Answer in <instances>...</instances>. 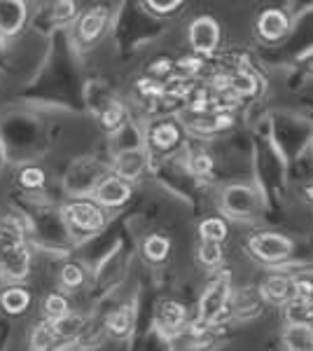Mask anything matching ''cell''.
I'll return each mask as SVG.
<instances>
[{"mask_svg": "<svg viewBox=\"0 0 313 351\" xmlns=\"http://www.w3.org/2000/svg\"><path fill=\"white\" fill-rule=\"evenodd\" d=\"M229 300H231V281H229V274L222 271V274L213 276V281H210L206 286V291L201 293L197 319L192 321V324H187L192 335H201L208 328L218 326L222 321V316L227 314Z\"/></svg>", "mask_w": 313, "mask_h": 351, "instance_id": "1", "label": "cell"}, {"mask_svg": "<svg viewBox=\"0 0 313 351\" xmlns=\"http://www.w3.org/2000/svg\"><path fill=\"white\" fill-rule=\"evenodd\" d=\"M31 269V253L21 241L19 232H0V276L8 281H21Z\"/></svg>", "mask_w": 313, "mask_h": 351, "instance_id": "2", "label": "cell"}, {"mask_svg": "<svg viewBox=\"0 0 313 351\" xmlns=\"http://www.w3.org/2000/svg\"><path fill=\"white\" fill-rule=\"evenodd\" d=\"M64 223L77 234H96L105 228V208L89 199H73L61 208Z\"/></svg>", "mask_w": 313, "mask_h": 351, "instance_id": "3", "label": "cell"}, {"mask_svg": "<svg viewBox=\"0 0 313 351\" xmlns=\"http://www.w3.org/2000/svg\"><path fill=\"white\" fill-rule=\"evenodd\" d=\"M248 253L253 258H258L264 265H283L286 260L292 256L295 243L288 239L286 234H278V232H260L253 234L246 243Z\"/></svg>", "mask_w": 313, "mask_h": 351, "instance_id": "4", "label": "cell"}, {"mask_svg": "<svg viewBox=\"0 0 313 351\" xmlns=\"http://www.w3.org/2000/svg\"><path fill=\"white\" fill-rule=\"evenodd\" d=\"M222 211L234 220H250L262 211L260 192L250 185H229L222 192Z\"/></svg>", "mask_w": 313, "mask_h": 351, "instance_id": "5", "label": "cell"}, {"mask_svg": "<svg viewBox=\"0 0 313 351\" xmlns=\"http://www.w3.org/2000/svg\"><path fill=\"white\" fill-rule=\"evenodd\" d=\"M187 43H190L192 52L199 56H213L222 45V31L218 19H213L210 14H201L197 19L190 21L187 28Z\"/></svg>", "mask_w": 313, "mask_h": 351, "instance_id": "6", "label": "cell"}, {"mask_svg": "<svg viewBox=\"0 0 313 351\" xmlns=\"http://www.w3.org/2000/svg\"><path fill=\"white\" fill-rule=\"evenodd\" d=\"M94 202L101 204L103 208H119L131 199V183L124 178H119L117 173L105 176L92 190Z\"/></svg>", "mask_w": 313, "mask_h": 351, "instance_id": "7", "label": "cell"}, {"mask_svg": "<svg viewBox=\"0 0 313 351\" xmlns=\"http://www.w3.org/2000/svg\"><path fill=\"white\" fill-rule=\"evenodd\" d=\"M147 167H150V152L145 148H138V145L119 150L115 155V164H112L115 173L119 178L129 180V183L131 180H138L147 171Z\"/></svg>", "mask_w": 313, "mask_h": 351, "instance_id": "8", "label": "cell"}, {"mask_svg": "<svg viewBox=\"0 0 313 351\" xmlns=\"http://www.w3.org/2000/svg\"><path fill=\"white\" fill-rule=\"evenodd\" d=\"M147 143L155 152H162V155H168L175 148H180L183 143V124L173 122V120H159L150 127L147 132Z\"/></svg>", "mask_w": 313, "mask_h": 351, "instance_id": "9", "label": "cell"}, {"mask_svg": "<svg viewBox=\"0 0 313 351\" xmlns=\"http://www.w3.org/2000/svg\"><path fill=\"white\" fill-rule=\"evenodd\" d=\"M187 324H190V314H187L185 304L178 302V300H164L157 307L155 326L164 335H178L180 330H185Z\"/></svg>", "mask_w": 313, "mask_h": 351, "instance_id": "10", "label": "cell"}, {"mask_svg": "<svg viewBox=\"0 0 313 351\" xmlns=\"http://www.w3.org/2000/svg\"><path fill=\"white\" fill-rule=\"evenodd\" d=\"M108 21H110V10H108V5H94V8H89L87 12L77 19L79 43L92 45L99 40L108 28Z\"/></svg>", "mask_w": 313, "mask_h": 351, "instance_id": "11", "label": "cell"}, {"mask_svg": "<svg viewBox=\"0 0 313 351\" xmlns=\"http://www.w3.org/2000/svg\"><path fill=\"white\" fill-rule=\"evenodd\" d=\"M260 298L264 304H274V307H283L290 300L295 298V286H292V276L286 274H271L258 288Z\"/></svg>", "mask_w": 313, "mask_h": 351, "instance_id": "12", "label": "cell"}, {"mask_svg": "<svg viewBox=\"0 0 313 351\" xmlns=\"http://www.w3.org/2000/svg\"><path fill=\"white\" fill-rule=\"evenodd\" d=\"M28 21L26 0H0V36L12 38L24 31Z\"/></svg>", "mask_w": 313, "mask_h": 351, "instance_id": "13", "label": "cell"}, {"mask_svg": "<svg viewBox=\"0 0 313 351\" xmlns=\"http://www.w3.org/2000/svg\"><path fill=\"white\" fill-rule=\"evenodd\" d=\"M290 33V16L283 10H264L258 19V36L264 43H281Z\"/></svg>", "mask_w": 313, "mask_h": 351, "instance_id": "14", "label": "cell"}, {"mask_svg": "<svg viewBox=\"0 0 313 351\" xmlns=\"http://www.w3.org/2000/svg\"><path fill=\"white\" fill-rule=\"evenodd\" d=\"M227 77H229L227 89H231L238 99H255V96H260L262 82L248 66L236 68V71H227Z\"/></svg>", "mask_w": 313, "mask_h": 351, "instance_id": "15", "label": "cell"}, {"mask_svg": "<svg viewBox=\"0 0 313 351\" xmlns=\"http://www.w3.org/2000/svg\"><path fill=\"white\" fill-rule=\"evenodd\" d=\"M99 115V124L108 134H117L122 127H127V108L119 99H110L103 108L96 110Z\"/></svg>", "mask_w": 313, "mask_h": 351, "instance_id": "16", "label": "cell"}, {"mask_svg": "<svg viewBox=\"0 0 313 351\" xmlns=\"http://www.w3.org/2000/svg\"><path fill=\"white\" fill-rule=\"evenodd\" d=\"M31 307V293L21 286H10L0 295V309L10 316H21L26 314V309Z\"/></svg>", "mask_w": 313, "mask_h": 351, "instance_id": "17", "label": "cell"}, {"mask_svg": "<svg viewBox=\"0 0 313 351\" xmlns=\"http://www.w3.org/2000/svg\"><path fill=\"white\" fill-rule=\"evenodd\" d=\"M105 330L117 339L129 337L131 330H134V311H131V307H119L110 311L105 319Z\"/></svg>", "mask_w": 313, "mask_h": 351, "instance_id": "18", "label": "cell"}, {"mask_svg": "<svg viewBox=\"0 0 313 351\" xmlns=\"http://www.w3.org/2000/svg\"><path fill=\"white\" fill-rule=\"evenodd\" d=\"M283 344L295 351L313 349V328L304 324H288L286 332H283Z\"/></svg>", "mask_w": 313, "mask_h": 351, "instance_id": "19", "label": "cell"}, {"mask_svg": "<svg viewBox=\"0 0 313 351\" xmlns=\"http://www.w3.org/2000/svg\"><path fill=\"white\" fill-rule=\"evenodd\" d=\"M168 253H171V239L168 237H164V234H150V237H145V241H143V256L145 260H150V263H164V260L168 258Z\"/></svg>", "mask_w": 313, "mask_h": 351, "instance_id": "20", "label": "cell"}, {"mask_svg": "<svg viewBox=\"0 0 313 351\" xmlns=\"http://www.w3.org/2000/svg\"><path fill=\"white\" fill-rule=\"evenodd\" d=\"M49 324H52L56 337H59V342H61V339H75L79 332L84 330V319H82V316H77V314H71V311H68L66 316H61V319L49 321Z\"/></svg>", "mask_w": 313, "mask_h": 351, "instance_id": "21", "label": "cell"}, {"mask_svg": "<svg viewBox=\"0 0 313 351\" xmlns=\"http://www.w3.org/2000/svg\"><path fill=\"white\" fill-rule=\"evenodd\" d=\"M199 237L208 241L225 243V239L229 237V225H227V220L222 216H210L199 223Z\"/></svg>", "mask_w": 313, "mask_h": 351, "instance_id": "22", "label": "cell"}, {"mask_svg": "<svg viewBox=\"0 0 313 351\" xmlns=\"http://www.w3.org/2000/svg\"><path fill=\"white\" fill-rule=\"evenodd\" d=\"M197 258L203 267L208 269H218L225 260V251H222V243L220 241H208V239H201L199 243V251H197Z\"/></svg>", "mask_w": 313, "mask_h": 351, "instance_id": "23", "label": "cell"}, {"mask_svg": "<svg viewBox=\"0 0 313 351\" xmlns=\"http://www.w3.org/2000/svg\"><path fill=\"white\" fill-rule=\"evenodd\" d=\"M79 16V3L77 0H54L52 5V21L59 26L73 24Z\"/></svg>", "mask_w": 313, "mask_h": 351, "instance_id": "24", "label": "cell"}, {"mask_svg": "<svg viewBox=\"0 0 313 351\" xmlns=\"http://www.w3.org/2000/svg\"><path fill=\"white\" fill-rule=\"evenodd\" d=\"M56 342H59V337H56V332H54V328H52L49 321H42V324H38L36 328H33V332H31V349L45 351V349L56 347Z\"/></svg>", "mask_w": 313, "mask_h": 351, "instance_id": "25", "label": "cell"}, {"mask_svg": "<svg viewBox=\"0 0 313 351\" xmlns=\"http://www.w3.org/2000/svg\"><path fill=\"white\" fill-rule=\"evenodd\" d=\"M42 309H45V319L56 321L71 311V302H68V298L61 295V293H49L42 302Z\"/></svg>", "mask_w": 313, "mask_h": 351, "instance_id": "26", "label": "cell"}, {"mask_svg": "<svg viewBox=\"0 0 313 351\" xmlns=\"http://www.w3.org/2000/svg\"><path fill=\"white\" fill-rule=\"evenodd\" d=\"M45 183H47V176H45V171L40 167H24L19 171V185L24 190H42Z\"/></svg>", "mask_w": 313, "mask_h": 351, "instance_id": "27", "label": "cell"}, {"mask_svg": "<svg viewBox=\"0 0 313 351\" xmlns=\"http://www.w3.org/2000/svg\"><path fill=\"white\" fill-rule=\"evenodd\" d=\"M190 171H192V176H197V178H210L215 171L213 155H208V152H197V155H192L190 157Z\"/></svg>", "mask_w": 313, "mask_h": 351, "instance_id": "28", "label": "cell"}, {"mask_svg": "<svg viewBox=\"0 0 313 351\" xmlns=\"http://www.w3.org/2000/svg\"><path fill=\"white\" fill-rule=\"evenodd\" d=\"M59 281H61V286L68 288V291H77V288L84 284V269L75 263H68V265H64V269H61Z\"/></svg>", "mask_w": 313, "mask_h": 351, "instance_id": "29", "label": "cell"}, {"mask_svg": "<svg viewBox=\"0 0 313 351\" xmlns=\"http://www.w3.org/2000/svg\"><path fill=\"white\" fill-rule=\"evenodd\" d=\"M201 68H203V56H199L195 52L175 61V73L185 77H197L201 73Z\"/></svg>", "mask_w": 313, "mask_h": 351, "instance_id": "30", "label": "cell"}, {"mask_svg": "<svg viewBox=\"0 0 313 351\" xmlns=\"http://www.w3.org/2000/svg\"><path fill=\"white\" fill-rule=\"evenodd\" d=\"M175 73V61L173 59H166V56H162V59H155L152 61V66L147 68V75L150 77H157V80H166L168 75H173Z\"/></svg>", "mask_w": 313, "mask_h": 351, "instance_id": "31", "label": "cell"}, {"mask_svg": "<svg viewBox=\"0 0 313 351\" xmlns=\"http://www.w3.org/2000/svg\"><path fill=\"white\" fill-rule=\"evenodd\" d=\"M292 286H295V298L297 300H313V276L311 274L292 276Z\"/></svg>", "mask_w": 313, "mask_h": 351, "instance_id": "32", "label": "cell"}, {"mask_svg": "<svg viewBox=\"0 0 313 351\" xmlns=\"http://www.w3.org/2000/svg\"><path fill=\"white\" fill-rule=\"evenodd\" d=\"M143 3L157 14H173L183 8L185 0H143Z\"/></svg>", "mask_w": 313, "mask_h": 351, "instance_id": "33", "label": "cell"}, {"mask_svg": "<svg viewBox=\"0 0 313 351\" xmlns=\"http://www.w3.org/2000/svg\"><path fill=\"white\" fill-rule=\"evenodd\" d=\"M304 59H309V61H311V64H309V66L313 68V49H311V52H309V54H304Z\"/></svg>", "mask_w": 313, "mask_h": 351, "instance_id": "34", "label": "cell"}, {"mask_svg": "<svg viewBox=\"0 0 313 351\" xmlns=\"http://www.w3.org/2000/svg\"><path fill=\"white\" fill-rule=\"evenodd\" d=\"M306 195H309V199L313 202V185H311V188H309V190H306Z\"/></svg>", "mask_w": 313, "mask_h": 351, "instance_id": "35", "label": "cell"}]
</instances>
